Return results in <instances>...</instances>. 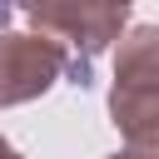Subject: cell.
<instances>
[{"label": "cell", "mask_w": 159, "mask_h": 159, "mask_svg": "<svg viewBox=\"0 0 159 159\" xmlns=\"http://www.w3.org/2000/svg\"><path fill=\"white\" fill-rule=\"evenodd\" d=\"M109 119L129 154L159 149V25H129L114 45Z\"/></svg>", "instance_id": "6da1fadb"}, {"label": "cell", "mask_w": 159, "mask_h": 159, "mask_svg": "<svg viewBox=\"0 0 159 159\" xmlns=\"http://www.w3.org/2000/svg\"><path fill=\"white\" fill-rule=\"evenodd\" d=\"M70 45L40 30H5L0 35V109L40 99L70 75Z\"/></svg>", "instance_id": "7a4b0ae2"}, {"label": "cell", "mask_w": 159, "mask_h": 159, "mask_svg": "<svg viewBox=\"0 0 159 159\" xmlns=\"http://www.w3.org/2000/svg\"><path fill=\"white\" fill-rule=\"evenodd\" d=\"M20 5L40 35H55V40H70V20H75V0H10Z\"/></svg>", "instance_id": "3957f363"}, {"label": "cell", "mask_w": 159, "mask_h": 159, "mask_svg": "<svg viewBox=\"0 0 159 159\" xmlns=\"http://www.w3.org/2000/svg\"><path fill=\"white\" fill-rule=\"evenodd\" d=\"M0 159H25V154H20V149H15V144H10L5 134H0Z\"/></svg>", "instance_id": "277c9868"}, {"label": "cell", "mask_w": 159, "mask_h": 159, "mask_svg": "<svg viewBox=\"0 0 159 159\" xmlns=\"http://www.w3.org/2000/svg\"><path fill=\"white\" fill-rule=\"evenodd\" d=\"M10 10H15V5H10V0H0V35H5V20H10Z\"/></svg>", "instance_id": "5b68a950"}, {"label": "cell", "mask_w": 159, "mask_h": 159, "mask_svg": "<svg viewBox=\"0 0 159 159\" xmlns=\"http://www.w3.org/2000/svg\"><path fill=\"white\" fill-rule=\"evenodd\" d=\"M124 154H129V149H124ZM134 159H159V149H144V154H134Z\"/></svg>", "instance_id": "8992f818"}, {"label": "cell", "mask_w": 159, "mask_h": 159, "mask_svg": "<svg viewBox=\"0 0 159 159\" xmlns=\"http://www.w3.org/2000/svg\"><path fill=\"white\" fill-rule=\"evenodd\" d=\"M109 159H134V154H109Z\"/></svg>", "instance_id": "52a82bcc"}]
</instances>
